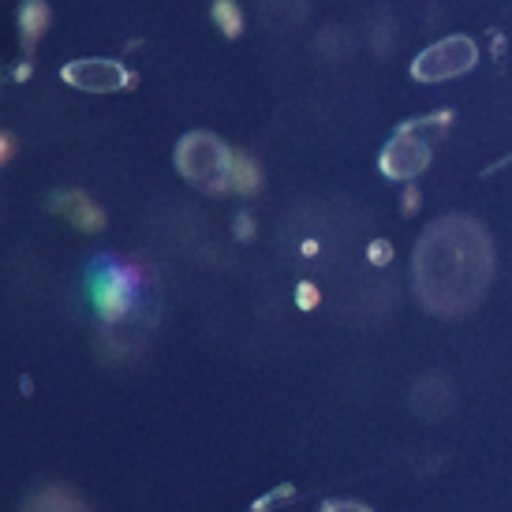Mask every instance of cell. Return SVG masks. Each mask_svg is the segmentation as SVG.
Listing matches in <instances>:
<instances>
[{"label":"cell","mask_w":512,"mask_h":512,"mask_svg":"<svg viewBox=\"0 0 512 512\" xmlns=\"http://www.w3.org/2000/svg\"><path fill=\"white\" fill-rule=\"evenodd\" d=\"M412 281L419 299L438 314L471 311L490 281V240L468 217H445L415 247Z\"/></svg>","instance_id":"obj_1"},{"label":"cell","mask_w":512,"mask_h":512,"mask_svg":"<svg viewBox=\"0 0 512 512\" xmlns=\"http://www.w3.org/2000/svg\"><path fill=\"white\" fill-rule=\"evenodd\" d=\"M176 169L184 172V180H191L195 187L217 195V191H228V187H232L236 154H232L217 135L191 131L184 143L176 146Z\"/></svg>","instance_id":"obj_2"},{"label":"cell","mask_w":512,"mask_h":512,"mask_svg":"<svg viewBox=\"0 0 512 512\" xmlns=\"http://www.w3.org/2000/svg\"><path fill=\"white\" fill-rule=\"evenodd\" d=\"M475 42L471 38H445V42H434L430 49H423L412 64V75L415 79H423V83H441V79H456V75H464L475 68Z\"/></svg>","instance_id":"obj_3"},{"label":"cell","mask_w":512,"mask_h":512,"mask_svg":"<svg viewBox=\"0 0 512 512\" xmlns=\"http://www.w3.org/2000/svg\"><path fill=\"white\" fill-rule=\"evenodd\" d=\"M64 83H72L75 90H90V94H113V90H124L131 83L128 68H120L116 60H72L64 68Z\"/></svg>","instance_id":"obj_4"},{"label":"cell","mask_w":512,"mask_h":512,"mask_svg":"<svg viewBox=\"0 0 512 512\" xmlns=\"http://www.w3.org/2000/svg\"><path fill=\"white\" fill-rule=\"evenodd\" d=\"M427 161H430L427 139H419L412 128H404L393 143L385 146L382 172H385V176H393V180H412L415 172L427 169Z\"/></svg>","instance_id":"obj_5"},{"label":"cell","mask_w":512,"mask_h":512,"mask_svg":"<svg viewBox=\"0 0 512 512\" xmlns=\"http://www.w3.org/2000/svg\"><path fill=\"white\" fill-rule=\"evenodd\" d=\"M19 27H23V42L27 45L38 42L45 34V27H49V4L45 0H27L19 8Z\"/></svg>","instance_id":"obj_6"},{"label":"cell","mask_w":512,"mask_h":512,"mask_svg":"<svg viewBox=\"0 0 512 512\" xmlns=\"http://www.w3.org/2000/svg\"><path fill=\"white\" fill-rule=\"evenodd\" d=\"M214 23L221 27L225 38H236L243 30V19H240V8H236V0H217L214 4Z\"/></svg>","instance_id":"obj_7"},{"label":"cell","mask_w":512,"mask_h":512,"mask_svg":"<svg viewBox=\"0 0 512 512\" xmlns=\"http://www.w3.org/2000/svg\"><path fill=\"white\" fill-rule=\"evenodd\" d=\"M232 187H236V191H243V195L258 187V169H255V161H251V157L236 154V169H232Z\"/></svg>","instance_id":"obj_8"},{"label":"cell","mask_w":512,"mask_h":512,"mask_svg":"<svg viewBox=\"0 0 512 512\" xmlns=\"http://www.w3.org/2000/svg\"><path fill=\"white\" fill-rule=\"evenodd\" d=\"M322 512H370L367 505H359V501H329Z\"/></svg>","instance_id":"obj_9"}]
</instances>
